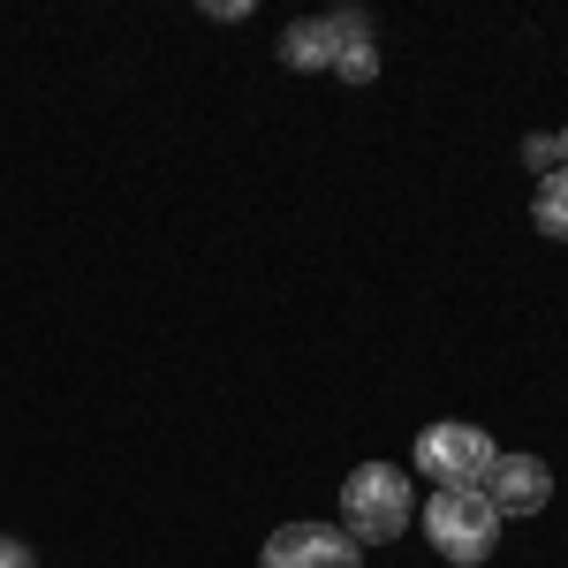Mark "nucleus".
<instances>
[{"instance_id": "nucleus-1", "label": "nucleus", "mask_w": 568, "mask_h": 568, "mask_svg": "<svg viewBox=\"0 0 568 568\" xmlns=\"http://www.w3.org/2000/svg\"><path fill=\"white\" fill-rule=\"evenodd\" d=\"M409 524H417V485H409V470L356 463L349 478H342V530H349L356 546H387Z\"/></svg>"}, {"instance_id": "nucleus-2", "label": "nucleus", "mask_w": 568, "mask_h": 568, "mask_svg": "<svg viewBox=\"0 0 568 568\" xmlns=\"http://www.w3.org/2000/svg\"><path fill=\"white\" fill-rule=\"evenodd\" d=\"M425 538L439 546V561L478 568L500 546V508L485 500V485H439L425 500Z\"/></svg>"}, {"instance_id": "nucleus-3", "label": "nucleus", "mask_w": 568, "mask_h": 568, "mask_svg": "<svg viewBox=\"0 0 568 568\" xmlns=\"http://www.w3.org/2000/svg\"><path fill=\"white\" fill-rule=\"evenodd\" d=\"M493 455H500V447L485 439V425H463V417L425 425V439H417V470L433 485H485Z\"/></svg>"}, {"instance_id": "nucleus-4", "label": "nucleus", "mask_w": 568, "mask_h": 568, "mask_svg": "<svg viewBox=\"0 0 568 568\" xmlns=\"http://www.w3.org/2000/svg\"><path fill=\"white\" fill-rule=\"evenodd\" d=\"M265 568H364V546H356L342 524H281L258 546Z\"/></svg>"}, {"instance_id": "nucleus-5", "label": "nucleus", "mask_w": 568, "mask_h": 568, "mask_svg": "<svg viewBox=\"0 0 568 568\" xmlns=\"http://www.w3.org/2000/svg\"><path fill=\"white\" fill-rule=\"evenodd\" d=\"M546 493H554V470H546L538 455H493V470H485V500H493L500 516H538Z\"/></svg>"}, {"instance_id": "nucleus-6", "label": "nucleus", "mask_w": 568, "mask_h": 568, "mask_svg": "<svg viewBox=\"0 0 568 568\" xmlns=\"http://www.w3.org/2000/svg\"><path fill=\"white\" fill-rule=\"evenodd\" d=\"M326 31H334V77H349V84H372V77H379L372 23H364V16H326Z\"/></svg>"}, {"instance_id": "nucleus-7", "label": "nucleus", "mask_w": 568, "mask_h": 568, "mask_svg": "<svg viewBox=\"0 0 568 568\" xmlns=\"http://www.w3.org/2000/svg\"><path fill=\"white\" fill-rule=\"evenodd\" d=\"M281 61L311 77V69H334V31H326V16H304V23H288L281 31Z\"/></svg>"}, {"instance_id": "nucleus-8", "label": "nucleus", "mask_w": 568, "mask_h": 568, "mask_svg": "<svg viewBox=\"0 0 568 568\" xmlns=\"http://www.w3.org/2000/svg\"><path fill=\"white\" fill-rule=\"evenodd\" d=\"M530 220H538L546 243H568V168L538 175V190H530Z\"/></svg>"}, {"instance_id": "nucleus-9", "label": "nucleus", "mask_w": 568, "mask_h": 568, "mask_svg": "<svg viewBox=\"0 0 568 568\" xmlns=\"http://www.w3.org/2000/svg\"><path fill=\"white\" fill-rule=\"evenodd\" d=\"M524 168H530V175H554V168H561V144H554V136H530V144H524Z\"/></svg>"}, {"instance_id": "nucleus-10", "label": "nucleus", "mask_w": 568, "mask_h": 568, "mask_svg": "<svg viewBox=\"0 0 568 568\" xmlns=\"http://www.w3.org/2000/svg\"><path fill=\"white\" fill-rule=\"evenodd\" d=\"M0 568H39V561H31V546H23V538H0Z\"/></svg>"}, {"instance_id": "nucleus-11", "label": "nucleus", "mask_w": 568, "mask_h": 568, "mask_svg": "<svg viewBox=\"0 0 568 568\" xmlns=\"http://www.w3.org/2000/svg\"><path fill=\"white\" fill-rule=\"evenodd\" d=\"M554 144H561V168H568V130H561V136H554Z\"/></svg>"}]
</instances>
